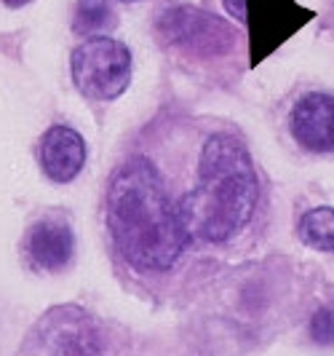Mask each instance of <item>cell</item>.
<instances>
[{"label": "cell", "instance_id": "obj_12", "mask_svg": "<svg viewBox=\"0 0 334 356\" xmlns=\"http://www.w3.org/2000/svg\"><path fill=\"white\" fill-rule=\"evenodd\" d=\"M230 17H235L238 22H247V0H225Z\"/></svg>", "mask_w": 334, "mask_h": 356}, {"label": "cell", "instance_id": "obj_13", "mask_svg": "<svg viewBox=\"0 0 334 356\" xmlns=\"http://www.w3.org/2000/svg\"><path fill=\"white\" fill-rule=\"evenodd\" d=\"M8 8H22V6H27V3H33V0H3Z\"/></svg>", "mask_w": 334, "mask_h": 356}, {"label": "cell", "instance_id": "obj_4", "mask_svg": "<svg viewBox=\"0 0 334 356\" xmlns=\"http://www.w3.org/2000/svg\"><path fill=\"white\" fill-rule=\"evenodd\" d=\"M156 33L163 43L176 46L185 54L214 59L235 49L238 33L225 19L209 14L198 6H169L156 17Z\"/></svg>", "mask_w": 334, "mask_h": 356}, {"label": "cell", "instance_id": "obj_9", "mask_svg": "<svg viewBox=\"0 0 334 356\" xmlns=\"http://www.w3.org/2000/svg\"><path fill=\"white\" fill-rule=\"evenodd\" d=\"M299 238L318 252H332L334 254V209L332 207H318L302 214L299 220Z\"/></svg>", "mask_w": 334, "mask_h": 356}, {"label": "cell", "instance_id": "obj_10", "mask_svg": "<svg viewBox=\"0 0 334 356\" xmlns=\"http://www.w3.org/2000/svg\"><path fill=\"white\" fill-rule=\"evenodd\" d=\"M112 22V11L107 0H78L75 8V19H72V30L78 35H91L97 30H105Z\"/></svg>", "mask_w": 334, "mask_h": 356}, {"label": "cell", "instance_id": "obj_2", "mask_svg": "<svg viewBox=\"0 0 334 356\" xmlns=\"http://www.w3.org/2000/svg\"><path fill=\"white\" fill-rule=\"evenodd\" d=\"M260 179L247 145L233 134H211L201 147L195 182L174 201L190 241L225 244L251 222Z\"/></svg>", "mask_w": 334, "mask_h": 356}, {"label": "cell", "instance_id": "obj_3", "mask_svg": "<svg viewBox=\"0 0 334 356\" xmlns=\"http://www.w3.org/2000/svg\"><path fill=\"white\" fill-rule=\"evenodd\" d=\"M75 89L94 102L118 99L131 81V51L128 46L107 35H88L75 46L70 56Z\"/></svg>", "mask_w": 334, "mask_h": 356}, {"label": "cell", "instance_id": "obj_6", "mask_svg": "<svg viewBox=\"0 0 334 356\" xmlns=\"http://www.w3.org/2000/svg\"><path fill=\"white\" fill-rule=\"evenodd\" d=\"M292 137L310 153L334 150V97L332 94H308L292 107Z\"/></svg>", "mask_w": 334, "mask_h": 356}, {"label": "cell", "instance_id": "obj_11", "mask_svg": "<svg viewBox=\"0 0 334 356\" xmlns=\"http://www.w3.org/2000/svg\"><path fill=\"white\" fill-rule=\"evenodd\" d=\"M310 338L318 346H334V308H321L310 319Z\"/></svg>", "mask_w": 334, "mask_h": 356}, {"label": "cell", "instance_id": "obj_8", "mask_svg": "<svg viewBox=\"0 0 334 356\" xmlns=\"http://www.w3.org/2000/svg\"><path fill=\"white\" fill-rule=\"evenodd\" d=\"M72 250H75L72 231L56 220L37 222L27 238V252L35 260V266L43 270H62L70 263Z\"/></svg>", "mask_w": 334, "mask_h": 356}, {"label": "cell", "instance_id": "obj_14", "mask_svg": "<svg viewBox=\"0 0 334 356\" xmlns=\"http://www.w3.org/2000/svg\"><path fill=\"white\" fill-rule=\"evenodd\" d=\"M124 3H137V0H124Z\"/></svg>", "mask_w": 334, "mask_h": 356}, {"label": "cell", "instance_id": "obj_1", "mask_svg": "<svg viewBox=\"0 0 334 356\" xmlns=\"http://www.w3.org/2000/svg\"><path fill=\"white\" fill-rule=\"evenodd\" d=\"M105 222L115 252L137 273H169L190 241L166 179L144 156H131L115 169L107 185Z\"/></svg>", "mask_w": 334, "mask_h": 356}, {"label": "cell", "instance_id": "obj_7", "mask_svg": "<svg viewBox=\"0 0 334 356\" xmlns=\"http://www.w3.org/2000/svg\"><path fill=\"white\" fill-rule=\"evenodd\" d=\"M40 166L53 182H70L86 166V143L72 126H51L40 140Z\"/></svg>", "mask_w": 334, "mask_h": 356}, {"label": "cell", "instance_id": "obj_5", "mask_svg": "<svg viewBox=\"0 0 334 356\" xmlns=\"http://www.w3.org/2000/svg\"><path fill=\"white\" fill-rule=\"evenodd\" d=\"M27 356H102L99 330L75 305L51 308L33 330Z\"/></svg>", "mask_w": 334, "mask_h": 356}]
</instances>
